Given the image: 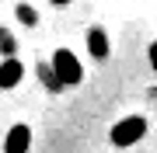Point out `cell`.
I'll use <instances>...</instances> for the list:
<instances>
[{
    "label": "cell",
    "mask_w": 157,
    "mask_h": 153,
    "mask_svg": "<svg viewBox=\"0 0 157 153\" xmlns=\"http://www.w3.org/2000/svg\"><path fill=\"white\" fill-rule=\"evenodd\" d=\"M52 77H56L63 87H73V84L84 80V70H80V63H77V56H73L70 49H56L52 52Z\"/></svg>",
    "instance_id": "cell-1"
},
{
    "label": "cell",
    "mask_w": 157,
    "mask_h": 153,
    "mask_svg": "<svg viewBox=\"0 0 157 153\" xmlns=\"http://www.w3.org/2000/svg\"><path fill=\"white\" fill-rule=\"evenodd\" d=\"M147 136V118L143 115H129V118L115 122L112 125V146H133V143H140Z\"/></svg>",
    "instance_id": "cell-2"
},
{
    "label": "cell",
    "mask_w": 157,
    "mask_h": 153,
    "mask_svg": "<svg viewBox=\"0 0 157 153\" xmlns=\"http://www.w3.org/2000/svg\"><path fill=\"white\" fill-rule=\"evenodd\" d=\"M28 146H32V129L28 125H14L4 139V153H28Z\"/></svg>",
    "instance_id": "cell-3"
},
{
    "label": "cell",
    "mask_w": 157,
    "mask_h": 153,
    "mask_svg": "<svg viewBox=\"0 0 157 153\" xmlns=\"http://www.w3.org/2000/svg\"><path fill=\"white\" fill-rule=\"evenodd\" d=\"M21 77H25V66H21L17 59H4V63H0V87H4V91L17 87Z\"/></svg>",
    "instance_id": "cell-4"
},
{
    "label": "cell",
    "mask_w": 157,
    "mask_h": 153,
    "mask_svg": "<svg viewBox=\"0 0 157 153\" xmlns=\"http://www.w3.org/2000/svg\"><path fill=\"white\" fill-rule=\"evenodd\" d=\"M87 49H91L94 59H105V56H108V38H105L101 28H91V31H87Z\"/></svg>",
    "instance_id": "cell-5"
},
{
    "label": "cell",
    "mask_w": 157,
    "mask_h": 153,
    "mask_svg": "<svg viewBox=\"0 0 157 153\" xmlns=\"http://www.w3.org/2000/svg\"><path fill=\"white\" fill-rule=\"evenodd\" d=\"M17 21H21V24H35L39 17H35V11H32L28 4H21V7H17Z\"/></svg>",
    "instance_id": "cell-6"
},
{
    "label": "cell",
    "mask_w": 157,
    "mask_h": 153,
    "mask_svg": "<svg viewBox=\"0 0 157 153\" xmlns=\"http://www.w3.org/2000/svg\"><path fill=\"white\" fill-rule=\"evenodd\" d=\"M150 66H154V73H157V42L150 46Z\"/></svg>",
    "instance_id": "cell-7"
},
{
    "label": "cell",
    "mask_w": 157,
    "mask_h": 153,
    "mask_svg": "<svg viewBox=\"0 0 157 153\" xmlns=\"http://www.w3.org/2000/svg\"><path fill=\"white\" fill-rule=\"evenodd\" d=\"M49 4H56V7H63V4H70V0H49Z\"/></svg>",
    "instance_id": "cell-8"
}]
</instances>
